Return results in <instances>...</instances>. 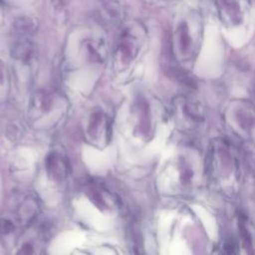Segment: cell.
I'll use <instances>...</instances> for the list:
<instances>
[{
  "mask_svg": "<svg viewBox=\"0 0 255 255\" xmlns=\"http://www.w3.org/2000/svg\"><path fill=\"white\" fill-rule=\"evenodd\" d=\"M68 162L58 153H51L47 158V170L54 177L61 179L68 174Z\"/></svg>",
  "mask_w": 255,
  "mask_h": 255,
  "instance_id": "1",
  "label": "cell"
},
{
  "mask_svg": "<svg viewBox=\"0 0 255 255\" xmlns=\"http://www.w3.org/2000/svg\"><path fill=\"white\" fill-rule=\"evenodd\" d=\"M13 30L19 38H28L37 30V23L31 17L21 16L14 21Z\"/></svg>",
  "mask_w": 255,
  "mask_h": 255,
  "instance_id": "2",
  "label": "cell"
},
{
  "mask_svg": "<svg viewBox=\"0 0 255 255\" xmlns=\"http://www.w3.org/2000/svg\"><path fill=\"white\" fill-rule=\"evenodd\" d=\"M34 52V45L28 38H19L12 49L13 57L24 62H28L33 57Z\"/></svg>",
  "mask_w": 255,
  "mask_h": 255,
  "instance_id": "3",
  "label": "cell"
},
{
  "mask_svg": "<svg viewBox=\"0 0 255 255\" xmlns=\"http://www.w3.org/2000/svg\"><path fill=\"white\" fill-rule=\"evenodd\" d=\"M38 203L34 197L28 196L20 205L19 209V218L24 223H30L38 212Z\"/></svg>",
  "mask_w": 255,
  "mask_h": 255,
  "instance_id": "4",
  "label": "cell"
},
{
  "mask_svg": "<svg viewBox=\"0 0 255 255\" xmlns=\"http://www.w3.org/2000/svg\"><path fill=\"white\" fill-rule=\"evenodd\" d=\"M106 12L109 15V17L112 19L111 21H114V22L121 21L122 9H121V6L117 2H115V1L110 2L106 6Z\"/></svg>",
  "mask_w": 255,
  "mask_h": 255,
  "instance_id": "5",
  "label": "cell"
},
{
  "mask_svg": "<svg viewBox=\"0 0 255 255\" xmlns=\"http://www.w3.org/2000/svg\"><path fill=\"white\" fill-rule=\"evenodd\" d=\"M14 229V225L12 224V222L10 220L7 219H1L0 220V231L4 234L10 233L11 231H13Z\"/></svg>",
  "mask_w": 255,
  "mask_h": 255,
  "instance_id": "6",
  "label": "cell"
}]
</instances>
